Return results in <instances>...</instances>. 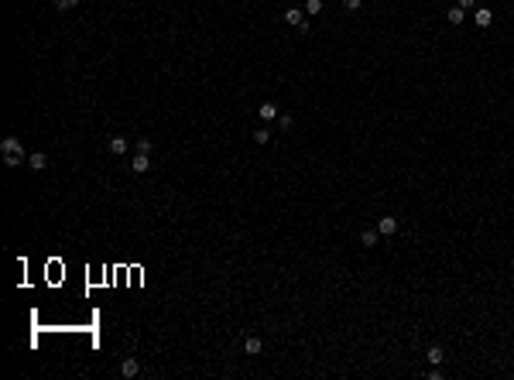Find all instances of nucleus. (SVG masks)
I'll list each match as a JSON object with an SVG mask.
<instances>
[{
    "label": "nucleus",
    "mask_w": 514,
    "mask_h": 380,
    "mask_svg": "<svg viewBox=\"0 0 514 380\" xmlns=\"http://www.w3.org/2000/svg\"><path fill=\"white\" fill-rule=\"evenodd\" d=\"M445 17H449V24H463V21H466V11L456 4V7H449V14H445Z\"/></svg>",
    "instance_id": "obj_11"
},
{
    "label": "nucleus",
    "mask_w": 514,
    "mask_h": 380,
    "mask_svg": "<svg viewBox=\"0 0 514 380\" xmlns=\"http://www.w3.org/2000/svg\"><path fill=\"white\" fill-rule=\"evenodd\" d=\"M267 140H271V130H267V127H257V130H254V144H267Z\"/></svg>",
    "instance_id": "obj_15"
},
{
    "label": "nucleus",
    "mask_w": 514,
    "mask_h": 380,
    "mask_svg": "<svg viewBox=\"0 0 514 380\" xmlns=\"http://www.w3.org/2000/svg\"><path fill=\"white\" fill-rule=\"evenodd\" d=\"M377 236H381V233H377V226H370V230L360 233V243H364V247H377Z\"/></svg>",
    "instance_id": "obj_10"
},
{
    "label": "nucleus",
    "mask_w": 514,
    "mask_h": 380,
    "mask_svg": "<svg viewBox=\"0 0 514 380\" xmlns=\"http://www.w3.org/2000/svg\"><path fill=\"white\" fill-rule=\"evenodd\" d=\"M137 151H144V154H151V140H148V137H141V140H137Z\"/></svg>",
    "instance_id": "obj_19"
},
{
    "label": "nucleus",
    "mask_w": 514,
    "mask_h": 380,
    "mask_svg": "<svg viewBox=\"0 0 514 380\" xmlns=\"http://www.w3.org/2000/svg\"><path fill=\"white\" fill-rule=\"evenodd\" d=\"M473 21H477L480 28H490V24H494V11H490V7H477V11H473Z\"/></svg>",
    "instance_id": "obj_6"
},
{
    "label": "nucleus",
    "mask_w": 514,
    "mask_h": 380,
    "mask_svg": "<svg viewBox=\"0 0 514 380\" xmlns=\"http://www.w3.org/2000/svg\"><path fill=\"white\" fill-rule=\"evenodd\" d=\"M148 168H151V158L144 154V151H137L134 158H130V172H134V175H144Z\"/></svg>",
    "instance_id": "obj_3"
},
{
    "label": "nucleus",
    "mask_w": 514,
    "mask_h": 380,
    "mask_svg": "<svg viewBox=\"0 0 514 380\" xmlns=\"http://www.w3.org/2000/svg\"><path fill=\"white\" fill-rule=\"evenodd\" d=\"M360 7H364V0H343V11H346V14L360 11Z\"/></svg>",
    "instance_id": "obj_17"
},
{
    "label": "nucleus",
    "mask_w": 514,
    "mask_h": 380,
    "mask_svg": "<svg viewBox=\"0 0 514 380\" xmlns=\"http://www.w3.org/2000/svg\"><path fill=\"white\" fill-rule=\"evenodd\" d=\"M305 14L308 17H319L322 14V0H305Z\"/></svg>",
    "instance_id": "obj_14"
},
{
    "label": "nucleus",
    "mask_w": 514,
    "mask_h": 380,
    "mask_svg": "<svg viewBox=\"0 0 514 380\" xmlns=\"http://www.w3.org/2000/svg\"><path fill=\"white\" fill-rule=\"evenodd\" d=\"M377 233H381V236H394V233H398V219L394 216H381L377 219Z\"/></svg>",
    "instance_id": "obj_2"
},
{
    "label": "nucleus",
    "mask_w": 514,
    "mask_h": 380,
    "mask_svg": "<svg viewBox=\"0 0 514 380\" xmlns=\"http://www.w3.org/2000/svg\"><path fill=\"white\" fill-rule=\"evenodd\" d=\"M127 148H130L127 137H110V151H114V154H127Z\"/></svg>",
    "instance_id": "obj_12"
},
{
    "label": "nucleus",
    "mask_w": 514,
    "mask_h": 380,
    "mask_svg": "<svg viewBox=\"0 0 514 380\" xmlns=\"http://www.w3.org/2000/svg\"><path fill=\"white\" fill-rule=\"evenodd\" d=\"M82 0H55V7L58 11H72V7H79Z\"/></svg>",
    "instance_id": "obj_18"
},
{
    "label": "nucleus",
    "mask_w": 514,
    "mask_h": 380,
    "mask_svg": "<svg viewBox=\"0 0 514 380\" xmlns=\"http://www.w3.org/2000/svg\"><path fill=\"white\" fill-rule=\"evenodd\" d=\"M261 349H264L261 336H247V339H243V353H247V357H257Z\"/></svg>",
    "instance_id": "obj_7"
},
{
    "label": "nucleus",
    "mask_w": 514,
    "mask_h": 380,
    "mask_svg": "<svg viewBox=\"0 0 514 380\" xmlns=\"http://www.w3.org/2000/svg\"><path fill=\"white\" fill-rule=\"evenodd\" d=\"M459 7L463 11H477V0H459Z\"/></svg>",
    "instance_id": "obj_20"
},
{
    "label": "nucleus",
    "mask_w": 514,
    "mask_h": 380,
    "mask_svg": "<svg viewBox=\"0 0 514 380\" xmlns=\"http://www.w3.org/2000/svg\"><path fill=\"white\" fill-rule=\"evenodd\" d=\"M137 373H141V363H137L134 357H127L124 363H120V377H127V380H130V377H137Z\"/></svg>",
    "instance_id": "obj_5"
},
{
    "label": "nucleus",
    "mask_w": 514,
    "mask_h": 380,
    "mask_svg": "<svg viewBox=\"0 0 514 380\" xmlns=\"http://www.w3.org/2000/svg\"><path fill=\"white\" fill-rule=\"evenodd\" d=\"M0 151H4V154H24V148H21L17 137H4L0 140Z\"/></svg>",
    "instance_id": "obj_8"
},
{
    "label": "nucleus",
    "mask_w": 514,
    "mask_h": 380,
    "mask_svg": "<svg viewBox=\"0 0 514 380\" xmlns=\"http://www.w3.org/2000/svg\"><path fill=\"white\" fill-rule=\"evenodd\" d=\"M257 116H261L264 124L278 120V116H281V113H278V103H271V100H267V103H261V106H257Z\"/></svg>",
    "instance_id": "obj_4"
},
{
    "label": "nucleus",
    "mask_w": 514,
    "mask_h": 380,
    "mask_svg": "<svg viewBox=\"0 0 514 380\" xmlns=\"http://www.w3.org/2000/svg\"><path fill=\"white\" fill-rule=\"evenodd\" d=\"M425 357H429V363H432V367H439V363L445 360V349H442V346H429V353H425Z\"/></svg>",
    "instance_id": "obj_9"
},
{
    "label": "nucleus",
    "mask_w": 514,
    "mask_h": 380,
    "mask_svg": "<svg viewBox=\"0 0 514 380\" xmlns=\"http://www.w3.org/2000/svg\"><path fill=\"white\" fill-rule=\"evenodd\" d=\"M24 161H28V154H4V164H7V168H21Z\"/></svg>",
    "instance_id": "obj_13"
},
{
    "label": "nucleus",
    "mask_w": 514,
    "mask_h": 380,
    "mask_svg": "<svg viewBox=\"0 0 514 380\" xmlns=\"http://www.w3.org/2000/svg\"><path fill=\"white\" fill-rule=\"evenodd\" d=\"M28 168H31V172H45L48 168V154L45 151H31V154H28Z\"/></svg>",
    "instance_id": "obj_1"
},
{
    "label": "nucleus",
    "mask_w": 514,
    "mask_h": 380,
    "mask_svg": "<svg viewBox=\"0 0 514 380\" xmlns=\"http://www.w3.org/2000/svg\"><path fill=\"white\" fill-rule=\"evenodd\" d=\"M292 124H295V116H292V113H281V116H278V127H281V130H292Z\"/></svg>",
    "instance_id": "obj_16"
}]
</instances>
